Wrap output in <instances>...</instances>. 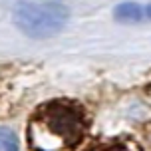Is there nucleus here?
Masks as SVG:
<instances>
[{"label":"nucleus","mask_w":151,"mask_h":151,"mask_svg":"<svg viewBox=\"0 0 151 151\" xmlns=\"http://www.w3.org/2000/svg\"><path fill=\"white\" fill-rule=\"evenodd\" d=\"M90 131L86 107L70 98L48 99L28 117L26 139L32 151H76Z\"/></svg>","instance_id":"f257e3e1"},{"label":"nucleus","mask_w":151,"mask_h":151,"mask_svg":"<svg viewBox=\"0 0 151 151\" xmlns=\"http://www.w3.org/2000/svg\"><path fill=\"white\" fill-rule=\"evenodd\" d=\"M14 22L26 36H54L68 22V8L58 2H22L14 10Z\"/></svg>","instance_id":"f03ea898"},{"label":"nucleus","mask_w":151,"mask_h":151,"mask_svg":"<svg viewBox=\"0 0 151 151\" xmlns=\"http://www.w3.org/2000/svg\"><path fill=\"white\" fill-rule=\"evenodd\" d=\"M83 151H143L133 137H106L88 145Z\"/></svg>","instance_id":"7ed1b4c3"},{"label":"nucleus","mask_w":151,"mask_h":151,"mask_svg":"<svg viewBox=\"0 0 151 151\" xmlns=\"http://www.w3.org/2000/svg\"><path fill=\"white\" fill-rule=\"evenodd\" d=\"M115 18L119 22H141L145 18L151 20V4H135V2H127V4H119L115 10Z\"/></svg>","instance_id":"20e7f679"},{"label":"nucleus","mask_w":151,"mask_h":151,"mask_svg":"<svg viewBox=\"0 0 151 151\" xmlns=\"http://www.w3.org/2000/svg\"><path fill=\"white\" fill-rule=\"evenodd\" d=\"M0 151H18V139L8 127H0Z\"/></svg>","instance_id":"39448f33"}]
</instances>
